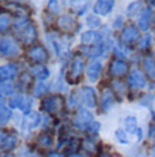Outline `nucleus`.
<instances>
[{
	"label": "nucleus",
	"instance_id": "obj_1",
	"mask_svg": "<svg viewBox=\"0 0 155 157\" xmlns=\"http://www.w3.org/2000/svg\"><path fill=\"white\" fill-rule=\"evenodd\" d=\"M66 101L62 95L59 94H54V95H47L41 99V109L45 113L51 114V116H56L60 114L62 110L65 109Z\"/></svg>",
	"mask_w": 155,
	"mask_h": 157
},
{
	"label": "nucleus",
	"instance_id": "obj_2",
	"mask_svg": "<svg viewBox=\"0 0 155 157\" xmlns=\"http://www.w3.org/2000/svg\"><path fill=\"white\" fill-rule=\"evenodd\" d=\"M84 73V58L82 55H74L67 71V83L77 84Z\"/></svg>",
	"mask_w": 155,
	"mask_h": 157
},
{
	"label": "nucleus",
	"instance_id": "obj_3",
	"mask_svg": "<svg viewBox=\"0 0 155 157\" xmlns=\"http://www.w3.org/2000/svg\"><path fill=\"white\" fill-rule=\"evenodd\" d=\"M26 58L33 65H44V62L48 61L49 54L44 46H41V44H34V46L27 48Z\"/></svg>",
	"mask_w": 155,
	"mask_h": 157
},
{
	"label": "nucleus",
	"instance_id": "obj_4",
	"mask_svg": "<svg viewBox=\"0 0 155 157\" xmlns=\"http://www.w3.org/2000/svg\"><path fill=\"white\" fill-rule=\"evenodd\" d=\"M38 37V32H37V26L33 22H26L23 26L19 30V40L22 41V44L25 46H34L36 40Z\"/></svg>",
	"mask_w": 155,
	"mask_h": 157
},
{
	"label": "nucleus",
	"instance_id": "obj_5",
	"mask_svg": "<svg viewBox=\"0 0 155 157\" xmlns=\"http://www.w3.org/2000/svg\"><path fill=\"white\" fill-rule=\"evenodd\" d=\"M56 28L60 32L73 33L78 28V19L73 14H63L56 19Z\"/></svg>",
	"mask_w": 155,
	"mask_h": 157
},
{
	"label": "nucleus",
	"instance_id": "obj_6",
	"mask_svg": "<svg viewBox=\"0 0 155 157\" xmlns=\"http://www.w3.org/2000/svg\"><path fill=\"white\" fill-rule=\"evenodd\" d=\"M19 54V46L14 39L3 37L0 40V55L5 58H13Z\"/></svg>",
	"mask_w": 155,
	"mask_h": 157
},
{
	"label": "nucleus",
	"instance_id": "obj_7",
	"mask_svg": "<svg viewBox=\"0 0 155 157\" xmlns=\"http://www.w3.org/2000/svg\"><path fill=\"white\" fill-rule=\"evenodd\" d=\"M91 123H93V116L88 109H80L73 117V124L78 130H87Z\"/></svg>",
	"mask_w": 155,
	"mask_h": 157
},
{
	"label": "nucleus",
	"instance_id": "obj_8",
	"mask_svg": "<svg viewBox=\"0 0 155 157\" xmlns=\"http://www.w3.org/2000/svg\"><path fill=\"white\" fill-rule=\"evenodd\" d=\"M129 72V63L122 58H115L109 66V73L113 77H124Z\"/></svg>",
	"mask_w": 155,
	"mask_h": 157
},
{
	"label": "nucleus",
	"instance_id": "obj_9",
	"mask_svg": "<svg viewBox=\"0 0 155 157\" xmlns=\"http://www.w3.org/2000/svg\"><path fill=\"white\" fill-rule=\"evenodd\" d=\"M78 91L82 106H87L89 109H93L98 106V97H96V92L92 87H82Z\"/></svg>",
	"mask_w": 155,
	"mask_h": 157
},
{
	"label": "nucleus",
	"instance_id": "obj_10",
	"mask_svg": "<svg viewBox=\"0 0 155 157\" xmlns=\"http://www.w3.org/2000/svg\"><path fill=\"white\" fill-rule=\"evenodd\" d=\"M140 39L139 28L135 25H126L120 33V41L122 44H132L137 43V40Z\"/></svg>",
	"mask_w": 155,
	"mask_h": 157
},
{
	"label": "nucleus",
	"instance_id": "obj_11",
	"mask_svg": "<svg viewBox=\"0 0 155 157\" xmlns=\"http://www.w3.org/2000/svg\"><path fill=\"white\" fill-rule=\"evenodd\" d=\"M32 98H27L25 95H14L10 99V109H19L23 113H27L32 108Z\"/></svg>",
	"mask_w": 155,
	"mask_h": 157
},
{
	"label": "nucleus",
	"instance_id": "obj_12",
	"mask_svg": "<svg viewBox=\"0 0 155 157\" xmlns=\"http://www.w3.org/2000/svg\"><path fill=\"white\" fill-rule=\"evenodd\" d=\"M81 41L84 46H99L103 44V36L98 30H87L81 35Z\"/></svg>",
	"mask_w": 155,
	"mask_h": 157
},
{
	"label": "nucleus",
	"instance_id": "obj_13",
	"mask_svg": "<svg viewBox=\"0 0 155 157\" xmlns=\"http://www.w3.org/2000/svg\"><path fill=\"white\" fill-rule=\"evenodd\" d=\"M128 83H129V86L135 87V88H144L147 86L146 75L143 72L137 71V69H133L128 76Z\"/></svg>",
	"mask_w": 155,
	"mask_h": 157
},
{
	"label": "nucleus",
	"instance_id": "obj_14",
	"mask_svg": "<svg viewBox=\"0 0 155 157\" xmlns=\"http://www.w3.org/2000/svg\"><path fill=\"white\" fill-rule=\"evenodd\" d=\"M142 68L150 80H155V58L151 54H147L142 58Z\"/></svg>",
	"mask_w": 155,
	"mask_h": 157
},
{
	"label": "nucleus",
	"instance_id": "obj_15",
	"mask_svg": "<svg viewBox=\"0 0 155 157\" xmlns=\"http://www.w3.org/2000/svg\"><path fill=\"white\" fill-rule=\"evenodd\" d=\"M18 73V66L15 63L10 62L5 65L0 66V81H8L11 78H14Z\"/></svg>",
	"mask_w": 155,
	"mask_h": 157
},
{
	"label": "nucleus",
	"instance_id": "obj_16",
	"mask_svg": "<svg viewBox=\"0 0 155 157\" xmlns=\"http://www.w3.org/2000/svg\"><path fill=\"white\" fill-rule=\"evenodd\" d=\"M48 41L51 43V46L54 47V50L56 51V54L59 57H62L63 54L67 52V47H66V41L63 40V37H59L58 35H48Z\"/></svg>",
	"mask_w": 155,
	"mask_h": 157
},
{
	"label": "nucleus",
	"instance_id": "obj_17",
	"mask_svg": "<svg viewBox=\"0 0 155 157\" xmlns=\"http://www.w3.org/2000/svg\"><path fill=\"white\" fill-rule=\"evenodd\" d=\"M114 98H115V95L110 87L104 88L103 91H102V95H100V109L102 110L103 112L109 110V109L114 105Z\"/></svg>",
	"mask_w": 155,
	"mask_h": 157
},
{
	"label": "nucleus",
	"instance_id": "obj_18",
	"mask_svg": "<svg viewBox=\"0 0 155 157\" xmlns=\"http://www.w3.org/2000/svg\"><path fill=\"white\" fill-rule=\"evenodd\" d=\"M139 18H137V25H139V29L142 30H147L151 25V18H153V11L150 7L143 8L139 13Z\"/></svg>",
	"mask_w": 155,
	"mask_h": 157
},
{
	"label": "nucleus",
	"instance_id": "obj_19",
	"mask_svg": "<svg viewBox=\"0 0 155 157\" xmlns=\"http://www.w3.org/2000/svg\"><path fill=\"white\" fill-rule=\"evenodd\" d=\"M114 8V2L113 0H99L95 3L93 11L98 15H109Z\"/></svg>",
	"mask_w": 155,
	"mask_h": 157
},
{
	"label": "nucleus",
	"instance_id": "obj_20",
	"mask_svg": "<svg viewBox=\"0 0 155 157\" xmlns=\"http://www.w3.org/2000/svg\"><path fill=\"white\" fill-rule=\"evenodd\" d=\"M100 72H102V62L98 59L92 61L87 66V77L91 81H98L99 76H100Z\"/></svg>",
	"mask_w": 155,
	"mask_h": 157
},
{
	"label": "nucleus",
	"instance_id": "obj_21",
	"mask_svg": "<svg viewBox=\"0 0 155 157\" xmlns=\"http://www.w3.org/2000/svg\"><path fill=\"white\" fill-rule=\"evenodd\" d=\"M30 75L40 81H44L49 77V69L45 65H33L30 68Z\"/></svg>",
	"mask_w": 155,
	"mask_h": 157
},
{
	"label": "nucleus",
	"instance_id": "obj_22",
	"mask_svg": "<svg viewBox=\"0 0 155 157\" xmlns=\"http://www.w3.org/2000/svg\"><path fill=\"white\" fill-rule=\"evenodd\" d=\"M54 144V139H52V135L48 132H41L40 135L36 139V145H37L40 149H49Z\"/></svg>",
	"mask_w": 155,
	"mask_h": 157
},
{
	"label": "nucleus",
	"instance_id": "obj_23",
	"mask_svg": "<svg viewBox=\"0 0 155 157\" xmlns=\"http://www.w3.org/2000/svg\"><path fill=\"white\" fill-rule=\"evenodd\" d=\"M111 90L113 92H114V95H118L120 98L125 97L126 94H128V87H126L125 83H122L121 80H113L111 81Z\"/></svg>",
	"mask_w": 155,
	"mask_h": 157
},
{
	"label": "nucleus",
	"instance_id": "obj_24",
	"mask_svg": "<svg viewBox=\"0 0 155 157\" xmlns=\"http://www.w3.org/2000/svg\"><path fill=\"white\" fill-rule=\"evenodd\" d=\"M81 50H85V51H82L84 55L95 58L104 52V46L103 44H99V46H85V47H81Z\"/></svg>",
	"mask_w": 155,
	"mask_h": 157
},
{
	"label": "nucleus",
	"instance_id": "obj_25",
	"mask_svg": "<svg viewBox=\"0 0 155 157\" xmlns=\"http://www.w3.org/2000/svg\"><path fill=\"white\" fill-rule=\"evenodd\" d=\"M11 19H13V17H11L10 13H7V11L0 13V33L8 32V29L11 26Z\"/></svg>",
	"mask_w": 155,
	"mask_h": 157
},
{
	"label": "nucleus",
	"instance_id": "obj_26",
	"mask_svg": "<svg viewBox=\"0 0 155 157\" xmlns=\"http://www.w3.org/2000/svg\"><path fill=\"white\" fill-rule=\"evenodd\" d=\"M16 142H18L16 136L13 135V134H8V135H4L3 141L0 142V146L5 150H13L14 147L16 146Z\"/></svg>",
	"mask_w": 155,
	"mask_h": 157
},
{
	"label": "nucleus",
	"instance_id": "obj_27",
	"mask_svg": "<svg viewBox=\"0 0 155 157\" xmlns=\"http://www.w3.org/2000/svg\"><path fill=\"white\" fill-rule=\"evenodd\" d=\"M125 124V131L126 132H131V134H135L139 131V127H137V119L133 116H128L124 121Z\"/></svg>",
	"mask_w": 155,
	"mask_h": 157
},
{
	"label": "nucleus",
	"instance_id": "obj_28",
	"mask_svg": "<svg viewBox=\"0 0 155 157\" xmlns=\"http://www.w3.org/2000/svg\"><path fill=\"white\" fill-rule=\"evenodd\" d=\"M18 83H19V87H22V88H25V90L30 88L33 86V76L30 73H27V72H23L19 76Z\"/></svg>",
	"mask_w": 155,
	"mask_h": 157
},
{
	"label": "nucleus",
	"instance_id": "obj_29",
	"mask_svg": "<svg viewBox=\"0 0 155 157\" xmlns=\"http://www.w3.org/2000/svg\"><path fill=\"white\" fill-rule=\"evenodd\" d=\"M151 35H148V33H146L144 36H142V37L137 40L136 43V47L137 50H140V51H146V50H148V47L151 46V43H153V40H151Z\"/></svg>",
	"mask_w": 155,
	"mask_h": 157
},
{
	"label": "nucleus",
	"instance_id": "obj_30",
	"mask_svg": "<svg viewBox=\"0 0 155 157\" xmlns=\"http://www.w3.org/2000/svg\"><path fill=\"white\" fill-rule=\"evenodd\" d=\"M15 91V87L10 83V81H0V95L3 97H11Z\"/></svg>",
	"mask_w": 155,
	"mask_h": 157
},
{
	"label": "nucleus",
	"instance_id": "obj_31",
	"mask_svg": "<svg viewBox=\"0 0 155 157\" xmlns=\"http://www.w3.org/2000/svg\"><path fill=\"white\" fill-rule=\"evenodd\" d=\"M11 116H13V110L7 106H2L0 108V125L3 124H7L10 121Z\"/></svg>",
	"mask_w": 155,
	"mask_h": 157
},
{
	"label": "nucleus",
	"instance_id": "obj_32",
	"mask_svg": "<svg viewBox=\"0 0 155 157\" xmlns=\"http://www.w3.org/2000/svg\"><path fill=\"white\" fill-rule=\"evenodd\" d=\"M80 146H81V141H80L78 138H71V139H69V142L66 144V147H67L69 152H71L73 155L78 150Z\"/></svg>",
	"mask_w": 155,
	"mask_h": 157
},
{
	"label": "nucleus",
	"instance_id": "obj_33",
	"mask_svg": "<svg viewBox=\"0 0 155 157\" xmlns=\"http://www.w3.org/2000/svg\"><path fill=\"white\" fill-rule=\"evenodd\" d=\"M87 25L91 28V30L96 29V28L100 26V19L96 15H88L87 17Z\"/></svg>",
	"mask_w": 155,
	"mask_h": 157
},
{
	"label": "nucleus",
	"instance_id": "obj_34",
	"mask_svg": "<svg viewBox=\"0 0 155 157\" xmlns=\"http://www.w3.org/2000/svg\"><path fill=\"white\" fill-rule=\"evenodd\" d=\"M115 138H117V141L120 142V144L122 145H126L128 144V135H126V131L122 130V128H118L117 131H115Z\"/></svg>",
	"mask_w": 155,
	"mask_h": 157
},
{
	"label": "nucleus",
	"instance_id": "obj_35",
	"mask_svg": "<svg viewBox=\"0 0 155 157\" xmlns=\"http://www.w3.org/2000/svg\"><path fill=\"white\" fill-rule=\"evenodd\" d=\"M99 131H100V123H98V121L91 123V125L87 128L88 135H91V136H96L99 134Z\"/></svg>",
	"mask_w": 155,
	"mask_h": 157
},
{
	"label": "nucleus",
	"instance_id": "obj_36",
	"mask_svg": "<svg viewBox=\"0 0 155 157\" xmlns=\"http://www.w3.org/2000/svg\"><path fill=\"white\" fill-rule=\"evenodd\" d=\"M70 4H74V6H78V7H74V10H76L77 15H82V14L85 13V10L88 8V3L87 2H70Z\"/></svg>",
	"mask_w": 155,
	"mask_h": 157
},
{
	"label": "nucleus",
	"instance_id": "obj_37",
	"mask_svg": "<svg viewBox=\"0 0 155 157\" xmlns=\"http://www.w3.org/2000/svg\"><path fill=\"white\" fill-rule=\"evenodd\" d=\"M47 7H48V13L52 14V15H55V14H58L60 11L59 2H56V0H51V2H48Z\"/></svg>",
	"mask_w": 155,
	"mask_h": 157
},
{
	"label": "nucleus",
	"instance_id": "obj_38",
	"mask_svg": "<svg viewBox=\"0 0 155 157\" xmlns=\"http://www.w3.org/2000/svg\"><path fill=\"white\" fill-rule=\"evenodd\" d=\"M48 91V86L47 84H44V83H38V84H36V87L33 88V92H34V95H44L45 92Z\"/></svg>",
	"mask_w": 155,
	"mask_h": 157
},
{
	"label": "nucleus",
	"instance_id": "obj_39",
	"mask_svg": "<svg viewBox=\"0 0 155 157\" xmlns=\"http://www.w3.org/2000/svg\"><path fill=\"white\" fill-rule=\"evenodd\" d=\"M82 146H84V149L87 153H95L96 152V145L93 144L91 139H87V141L82 144Z\"/></svg>",
	"mask_w": 155,
	"mask_h": 157
},
{
	"label": "nucleus",
	"instance_id": "obj_40",
	"mask_svg": "<svg viewBox=\"0 0 155 157\" xmlns=\"http://www.w3.org/2000/svg\"><path fill=\"white\" fill-rule=\"evenodd\" d=\"M137 6H140L139 2H135V3H131V4H129V7H128V14L129 15H135L137 10H140V11L143 10V8H139Z\"/></svg>",
	"mask_w": 155,
	"mask_h": 157
},
{
	"label": "nucleus",
	"instance_id": "obj_41",
	"mask_svg": "<svg viewBox=\"0 0 155 157\" xmlns=\"http://www.w3.org/2000/svg\"><path fill=\"white\" fill-rule=\"evenodd\" d=\"M45 157H65V155L59 152H49V153H47Z\"/></svg>",
	"mask_w": 155,
	"mask_h": 157
},
{
	"label": "nucleus",
	"instance_id": "obj_42",
	"mask_svg": "<svg viewBox=\"0 0 155 157\" xmlns=\"http://www.w3.org/2000/svg\"><path fill=\"white\" fill-rule=\"evenodd\" d=\"M148 136L150 138H155V123L150 125V131H148Z\"/></svg>",
	"mask_w": 155,
	"mask_h": 157
},
{
	"label": "nucleus",
	"instance_id": "obj_43",
	"mask_svg": "<svg viewBox=\"0 0 155 157\" xmlns=\"http://www.w3.org/2000/svg\"><path fill=\"white\" fill-rule=\"evenodd\" d=\"M121 25H122V18L117 17V19L114 21V28H118V26H121Z\"/></svg>",
	"mask_w": 155,
	"mask_h": 157
},
{
	"label": "nucleus",
	"instance_id": "obj_44",
	"mask_svg": "<svg viewBox=\"0 0 155 157\" xmlns=\"http://www.w3.org/2000/svg\"><path fill=\"white\" fill-rule=\"evenodd\" d=\"M0 157H14V156H13V155H11V153L5 152V153H2V155H0Z\"/></svg>",
	"mask_w": 155,
	"mask_h": 157
},
{
	"label": "nucleus",
	"instance_id": "obj_45",
	"mask_svg": "<svg viewBox=\"0 0 155 157\" xmlns=\"http://www.w3.org/2000/svg\"><path fill=\"white\" fill-rule=\"evenodd\" d=\"M98 157H113V156L110 155V153H100Z\"/></svg>",
	"mask_w": 155,
	"mask_h": 157
},
{
	"label": "nucleus",
	"instance_id": "obj_46",
	"mask_svg": "<svg viewBox=\"0 0 155 157\" xmlns=\"http://www.w3.org/2000/svg\"><path fill=\"white\" fill-rule=\"evenodd\" d=\"M2 106H4V97L0 95V108H2Z\"/></svg>",
	"mask_w": 155,
	"mask_h": 157
},
{
	"label": "nucleus",
	"instance_id": "obj_47",
	"mask_svg": "<svg viewBox=\"0 0 155 157\" xmlns=\"http://www.w3.org/2000/svg\"><path fill=\"white\" fill-rule=\"evenodd\" d=\"M69 157H84V156H81V155H78V153H74V155H70Z\"/></svg>",
	"mask_w": 155,
	"mask_h": 157
},
{
	"label": "nucleus",
	"instance_id": "obj_48",
	"mask_svg": "<svg viewBox=\"0 0 155 157\" xmlns=\"http://www.w3.org/2000/svg\"><path fill=\"white\" fill-rule=\"evenodd\" d=\"M3 138H4V134H3V131L0 130V142L3 141Z\"/></svg>",
	"mask_w": 155,
	"mask_h": 157
},
{
	"label": "nucleus",
	"instance_id": "obj_49",
	"mask_svg": "<svg viewBox=\"0 0 155 157\" xmlns=\"http://www.w3.org/2000/svg\"><path fill=\"white\" fill-rule=\"evenodd\" d=\"M151 156H153V157H155V146L153 147V150H151Z\"/></svg>",
	"mask_w": 155,
	"mask_h": 157
}]
</instances>
